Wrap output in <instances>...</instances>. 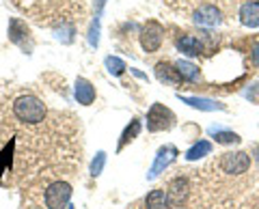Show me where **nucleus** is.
<instances>
[{
	"label": "nucleus",
	"instance_id": "f257e3e1",
	"mask_svg": "<svg viewBox=\"0 0 259 209\" xmlns=\"http://www.w3.org/2000/svg\"><path fill=\"white\" fill-rule=\"evenodd\" d=\"M13 115L22 123L37 125V123H41L46 119L48 110L44 106V101L37 99L35 95H22V97H18L13 101Z\"/></svg>",
	"mask_w": 259,
	"mask_h": 209
},
{
	"label": "nucleus",
	"instance_id": "f03ea898",
	"mask_svg": "<svg viewBox=\"0 0 259 209\" xmlns=\"http://www.w3.org/2000/svg\"><path fill=\"white\" fill-rule=\"evenodd\" d=\"M190 196V186L186 177H177L166 188V209H186Z\"/></svg>",
	"mask_w": 259,
	"mask_h": 209
},
{
	"label": "nucleus",
	"instance_id": "7ed1b4c3",
	"mask_svg": "<svg viewBox=\"0 0 259 209\" xmlns=\"http://www.w3.org/2000/svg\"><path fill=\"white\" fill-rule=\"evenodd\" d=\"M46 207L48 209H67L69 207V200H71V186L65 181H54L48 186L46 194Z\"/></svg>",
	"mask_w": 259,
	"mask_h": 209
},
{
	"label": "nucleus",
	"instance_id": "20e7f679",
	"mask_svg": "<svg viewBox=\"0 0 259 209\" xmlns=\"http://www.w3.org/2000/svg\"><path fill=\"white\" fill-rule=\"evenodd\" d=\"M175 125V115L173 110H168L162 103H153L147 112V130L149 132H164L171 130Z\"/></svg>",
	"mask_w": 259,
	"mask_h": 209
},
{
	"label": "nucleus",
	"instance_id": "39448f33",
	"mask_svg": "<svg viewBox=\"0 0 259 209\" xmlns=\"http://www.w3.org/2000/svg\"><path fill=\"white\" fill-rule=\"evenodd\" d=\"M162 39H164V28L160 26L158 22H147L141 30V45L145 52H158L162 45Z\"/></svg>",
	"mask_w": 259,
	"mask_h": 209
},
{
	"label": "nucleus",
	"instance_id": "423d86ee",
	"mask_svg": "<svg viewBox=\"0 0 259 209\" xmlns=\"http://www.w3.org/2000/svg\"><path fill=\"white\" fill-rule=\"evenodd\" d=\"M250 166V155L244 151H231V153H225L221 158V168L227 175H242L246 173Z\"/></svg>",
	"mask_w": 259,
	"mask_h": 209
},
{
	"label": "nucleus",
	"instance_id": "0eeeda50",
	"mask_svg": "<svg viewBox=\"0 0 259 209\" xmlns=\"http://www.w3.org/2000/svg\"><path fill=\"white\" fill-rule=\"evenodd\" d=\"M175 158H177V149L173 147V144L160 147L158 153H156V160H153V164H151L149 173H147V179H156L160 173H164V168L171 166L175 162Z\"/></svg>",
	"mask_w": 259,
	"mask_h": 209
},
{
	"label": "nucleus",
	"instance_id": "6e6552de",
	"mask_svg": "<svg viewBox=\"0 0 259 209\" xmlns=\"http://www.w3.org/2000/svg\"><path fill=\"white\" fill-rule=\"evenodd\" d=\"M192 22L201 28H216L223 22V13L214 5H203L192 13Z\"/></svg>",
	"mask_w": 259,
	"mask_h": 209
},
{
	"label": "nucleus",
	"instance_id": "1a4fd4ad",
	"mask_svg": "<svg viewBox=\"0 0 259 209\" xmlns=\"http://www.w3.org/2000/svg\"><path fill=\"white\" fill-rule=\"evenodd\" d=\"M156 78L160 80V82H164L168 86H182V76H180V71H177L175 65H171V63H158L156 65Z\"/></svg>",
	"mask_w": 259,
	"mask_h": 209
},
{
	"label": "nucleus",
	"instance_id": "9d476101",
	"mask_svg": "<svg viewBox=\"0 0 259 209\" xmlns=\"http://www.w3.org/2000/svg\"><path fill=\"white\" fill-rule=\"evenodd\" d=\"M240 22L246 28H257L259 26V0H248L240 7Z\"/></svg>",
	"mask_w": 259,
	"mask_h": 209
},
{
	"label": "nucleus",
	"instance_id": "9b49d317",
	"mask_svg": "<svg viewBox=\"0 0 259 209\" xmlns=\"http://www.w3.org/2000/svg\"><path fill=\"white\" fill-rule=\"evenodd\" d=\"M177 50H180L182 54H186V56H199V54L205 52V45L194 35H182L180 39H177Z\"/></svg>",
	"mask_w": 259,
	"mask_h": 209
},
{
	"label": "nucleus",
	"instance_id": "f8f14e48",
	"mask_svg": "<svg viewBox=\"0 0 259 209\" xmlns=\"http://www.w3.org/2000/svg\"><path fill=\"white\" fill-rule=\"evenodd\" d=\"M74 95H76L78 103H82V106H91V103L95 101V86L89 82L87 78H78L76 86H74Z\"/></svg>",
	"mask_w": 259,
	"mask_h": 209
},
{
	"label": "nucleus",
	"instance_id": "ddd939ff",
	"mask_svg": "<svg viewBox=\"0 0 259 209\" xmlns=\"http://www.w3.org/2000/svg\"><path fill=\"white\" fill-rule=\"evenodd\" d=\"M180 99L188 106L203 110V112H214V110H225V103L216 101V99H207V97H186V95H180Z\"/></svg>",
	"mask_w": 259,
	"mask_h": 209
},
{
	"label": "nucleus",
	"instance_id": "4468645a",
	"mask_svg": "<svg viewBox=\"0 0 259 209\" xmlns=\"http://www.w3.org/2000/svg\"><path fill=\"white\" fill-rule=\"evenodd\" d=\"M28 28H26V24L20 22V20H11L9 24V39L13 43H18L22 47H26V43H24V39H28Z\"/></svg>",
	"mask_w": 259,
	"mask_h": 209
},
{
	"label": "nucleus",
	"instance_id": "2eb2a0df",
	"mask_svg": "<svg viewBox=\"0 0 259 209\" xmlns=\"http://www.w3.org/2000/svg\"><path fill=\"white\" fill-rule=\"evenodd\" d=\"M209 153H212V142L209 140H199V142H194L188 151H186V160H188V162H197V160L205 158Z\"/></svg>",
	"mask_w": 259,
	"mask_h": 209
},
{
	"label": "nucleus",
	"instance_id": "dca6fc26",
	"mask_svg": "<svg viewBox=\"0 0 259 209\" xmlns=\"http://www.w3.org/2000/svg\"><path fill=\"white\" fill-rule=\"evenodd\" d=\"M175 67H177V71H180L182 80H186V82H197V80L201 78L199 67L194 65V63H190V61H177Z\"/></svg>",
	"mask_w": 259,
	"mask_h": 209
},
{
	"label": "nucleus",
	"instance_id": "f3484780",
	"mask_svg": "<svg viewBox=\"0 0 259 209\" xmlns=\"http://www.w3.org/2000/svg\"><path fill=\"white\" fill-rule=\"evenodd\" d=\"M139 134H141V121H139V119H132V121H130V125L123 130V134H121V140H119V144H117V151L123 149L127 142H132Z\"/></svg>",
	"mask_w": 259,
	"mask_h": 209
},
{
	"label": "nucleus",
	"instance_id": "a211bd4d",
	"mask_svg": "<svg viewBox=\"0 0 259 209\" xmlns=\"http://www.w3.org/2000/svg\"><path fill=\"white\" fill-rule=\"evenodd\" d=\"M145 209H166V192L151 190L145 198Z\"/></svg>",
	"mask_w": 259,
	"mask_h": 209
},
{
	"label": "nucleus",
	"instance_id": "6ab92c4d",
	"mask_svg": "<svg viewBox=\"0 0 259 209\" xmlns=\"http://www.w3.org/2000/svg\"><path fill=\"white\" fill-rule=\"evenodd\" d=\"M104 65H106V69H108V74H110V76H121V74H123V71L127 69V67H125V63L121 61V59H117V56H106Z\"/></svg>",
	"mask_w": 259,
	"mask_h": 209
},
{
	"label": "nucleus",
	"instance_id": "aec40b11",
	"mask_svg": "<svg viewBox=\"0 0 259 209\" xmlns=\"http://www.w3.org/2000/svg\"><path fill=\"white\" fill-rule=\"evenodd\" d=\"M214 138L218 144H238L242 138L236 134V132H225V130H212Z\"/></svg>",
	"mask_w": 259,
	"mask_h": 209
},
{
	"label": "nucleus",
	"instance_id": "412c9836",
	"mask_svg": "<svg viewBox=\"0 0 259 209\" xmlns=\"http://www.w3.org/2000/svg\"><path fill=\"white\" fill-rule=\"evenodd\" d=\"M104 164H106V153H104V151H100V153L95 155V160L91 162V175H93V177L102 175V171H104Z\"/></svg>",
	"mask_w": 259,
	"mask_h": 209
},
{
	"label": "nucleus",
	"instance_id": "4be33fe9",
	"mask_svg": "<svg viewBox=\"0 0 259 209\" xmlns=\"http://www.w3.org/2000/svg\"><path fill=\"white\" fill-rule=\"evenodd\" d=\"M253 63L259 67V41H257V43H255V47H253Z\"/></svg>",
	"mask_w": 259,
	"mask_h": 209
},
{
	"label": "nucleus",
	"instance_id": "5701e85b",
	"mask_svg": "<svg viewBox=\"0 0 259 209\" xmlns=\"http://www.w3.org/2000/svg\"><path fill=\"white\" fill-rule=\"evenodd\" d=\"M253 155H257V164H259V144L255 147V153H253Z\"/></svg>",
	"mask_w": 259,
	"mask_h": 209
},
{
	"label": "nucleus",
	"instance_id": "b1692460",
	"mask_svg": "<svg viewBox=\"0 0 259 209\" xmlns=\"http://www.w3.org/2000/svg\"><path fill=\"white\" fill-rule=\"evenodd\" d=\"M67 209H74V207H71V205H69V207H67Z\"/></svg>",
	"mask_w": 259,
	"mask_h": 209
}]
</instances>
